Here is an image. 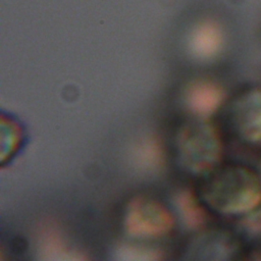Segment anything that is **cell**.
Masks as SVG:
<instances>
[{
  "instance_id": "obj_3",
  "label": "cell",
  "mask_w": 261,
  "mask_h": 261,
  "mask_svg": "<svg viewBox=\"0 0 261 261\" xmlns=\"http://www.w3.org/2000/svg\"><path fill=\"white\" fill-rule=\"evenodd\" d=\"M174 224L171 213L151 198H135L125 210L124 229L133 237L158 239L170 232Z\"/></svg>"
},
{
  "instance_id": "obj_6",
  "label": "cell",
  "mask_w": 261,
  "mask_h": 261,
  "mask_svg": "<svg viewBox=\"0 0 261 261\" xmlns=\"http://www.w3.org/2000/svg\"><path fill=\"white\" fill-rule=\"evenodd\" d=\"M2 124L5 125L7 127V129H5L4 126H2V129H4L7 133V138L1 136V139H7L6 143L2 144V151L7 148V150L2 154V156H7L8 158L12 156V154L15 152V150L17 151V148L19 147V144L21 142V129L18 126L17 123H15L12 119L8 118L7 122L4 121V119L2 118Z\"/></svg>"
},
{
  "instance_id": "obj_1",
  "label": "cell",
  "mask_w": 261,
  "mask_h": 261,
  "mask_svg": "<svg viewBox=\"0 0 261 261\" xmlns=\"http://www.w3.org/2000/svg\"><path fill=\"white\" fill-rule=\"evenodd\" d=\"M196 199L203 208L221 215H239L261 202V185L254 172L242 166H214L201 176Z\"/></svg>"
},
{
  "instance_id": "obj_2",
  "label": "cell",
  "mask_w": 261,
  "mask_h": 261,
  "mask_svg": "<svg viewBox=\"0 0 261 261\" xmlns=\"http://www.w3.org/2000/svg\"><path fill=\"white\" fill-rule=\"evenodd\" d=\"M212 128L200 120L186 118L171 134V151L181 168L201 176L212 167L218 146Z\"/></svg>"
},
{
  "instance_id": "obj_4",
  "label": "cell",
  "mask_w": 261,
  "mask_h": 261,
  "mask_svg": "<svg viewBox=\"0 0 261 261\" xmlns=\"http://www.w3.org/2000/svg\"><path fill=\"white\" fill-rule=\"evenodd\" d=\"M232 125L238 133L251 142L261 143V97H244L230 110Z\"/></svg>"
},
{
  "instance_id": "obj_5",
  "label": "cell",
  "mask_w": 261,
  "mask_h": 261,
  "mask_svg": "<svg viewBox=\"0 0 261 261\" xmlns=\"http://www.w3.org/2000/svg\"><path fill=\"white\" fill-rule=\"evenodd\" d=\"M186 106L190 113L194 115H203L207 111L213 109L217 102V93L204 85L191 86L185 95Z\"/></svg>"
}]
</instances>
